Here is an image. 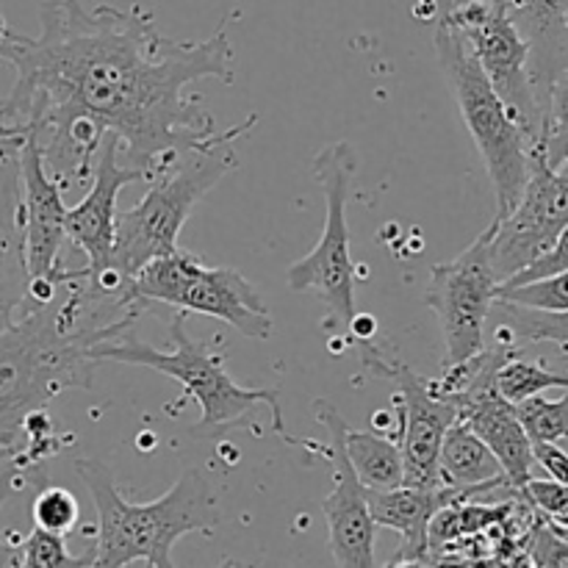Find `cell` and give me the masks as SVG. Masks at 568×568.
<instances>
[{
  "mask_svg": "<svg viewBox=\"0 0 568 568\" xmlns=\"http://www.w3.org/2000/svg\"><path fill=\"white\" fill-rule=\"evenodd\" d=\"M438 477L444 486L460 488L466 499H486L510 488L497 455L486 447L466 419H455L438 453Z\"/></svg>",
  "mask_w": 568,
  "mask_h": 568,
  "instance_id": "cell-18",
  "label": "cell"
},
{
  "mask_svg": "<svg viewBox=\"0 0 568 568\" xmlns=\"http://www.w3.org/2000/svg\"><path fill=\"white\" fill-rule=\"evenodd\" d=\"M358 153L349 142L325 144L314 155V178L325 194V227L316 247L286 270L292 292H316L327 305L325 331L349 327L355 316V264L349 255L347 200Z\"/></svg>",
  "mask_w": 568,
  "mask_h": 568,
  "instance_id": "cell-8",
  "label": "cell"
},
{
  "mask_svg": "<svg viewBox=\"0 0 568 568\" xmlns=\"http://www.w3.org/2000/svg\"><path fill=\"white\" fill-rule=\"evenodd\" d=\"M532 460L547 471L552 480L566 483L568 486V453L560 444H549V442H538L532 444Z\"/></svg>",
  "mask_w": 568,
  "mask_h": 568,
  "instance_id": "cell-31",
  "label": "cell"
},
{
  "mask_svg": "<svg viewBox=\"0 0 568 568\" xmlns=\"http://www.w3.org/2000/svg\"><path fill=\"white\" fill-rule=\"evenodd\" d=\"M136 181H144V175L122 164L120 139L114 133H105L98 159H94L87 197L72 205V209H67L64 222L67 239L87 255V266H83L87 275H98L109 266L111 250H114L116 214H120L116 197H120L122 186Z\"/></svg>",
  "mask_w": 568,
  "mask_h": 568,
  "instance_id": "cell-14",
  "label": "cell"
},
{
  "mask_svg": "<svg viewBox=\"0 0 568 568\" xmlns=\"http://www.w3.org/2000/svg\"><path fill=\"white\" fill-rule=\"evenodd\" d=\"M144 303L172 305L183 314H203L225 322L253 342L272 336V314L261 292L231 266H209L186 250L148 261L131 283Z\"/></svg>",
  "mask_w": 568,
  "mask_h": 568,
  "instance_id": "cell-7",
  "label": "cell"
},
{
  "mask_svg": "<svg viewBox=\"0 0 568 568\" xmlns=\"http://www.w3.org/2000/svg\"><path fill=\"white\" fill-rule=\"evenodd\" d=\"M499 277L491 264L488 227L447 264L430 270L425 305L436 314L444 336L442 366L460 364L486 347V322L497 300Z\"/></svg>",
  "mask_w": 568,
  "mask_h": 568,
  "instance_id": "cell-9",
  "label": "cell"
},
{
  "mask_svg": "<svg viewBox=\"0 0 568 568\" xmlns=\"http://www.w3.org/2000/svg\"><path fill=\"white\" fill-rule=\"evenodd\" d=\"M514 408L532 444L568 442V388L560 399H547L544 394H532V397L516 403Z\"/></svg>",
  "mask_w": 568,
  "mask_h": 568,
  "instance_id": "cell-23",
  "label": "cell"
},
{
  "mask_svg": "<svg viewBox=\"0 0 568 568\" xmlns=\"http://www.w3.org/2000/svg\"><path fill=\"white\" fill-rule=\"evenodd\" d=\"M261 122V114H250L239 125L227 128L220 142L203 150H192L178 159L164 175L150 181L148 194L133 209L116 214L111 270L133 281L148 261L178 250V236L192 216L194 205L239 166L236 144Z\"/></svg>",
  "mask_w": 568,
  "mask_h": 568,
  "instance_id": "cell-5",
  "label": "cell"
},
{
  "mask_svg": "<svg viewBox=\"0 0 568 568\" xmlns=\"http://www.w3.org/2000/svg\"><path fill=\"white\" fill-rule=\"evenodd\" d=\"M361 349V364L377 377L397 383V438L403 449L405 477L403 486L436 488L444 486L438 477V453L449 425L458 419V408L447 399L436 397L430 377H422L403 361H394L375 342H355Z\"/></svg>",
  "mask_w": 568,
  "mask_h": 568,
  "instance_id": "cell-10",
  "label": "cell"
},
{
  "mask_svg": "<svg viewBox=\"0 0 568 568\" xmlns=\"http://www.w3.org/2000/svg\"><path fill=\"white\" fill-rule=\"evenodd\" d=\"M31 514L33 525L59 532V536H70V532L81 530V505H78L75 494L61 486L42 488L33 499Z\"/></svg>",
  "mask_w": 568,
  "mask_h": 568,
  "instance_id": "cell-25",
  "label": "cell"
},
{
  "mask_svg": "<svg viewBox=\"0 0 568 568\" xmlns=\"http://www.w3.org/2000/svg\"><path fill=\"white\" fill-rule=\"evenodd\" d=\"M494 320V342L503 344H549L568 358V311H536L525 305L494 300L491 314Z\"/></svg>",
  "mask_w": 568,
  "mask_h": 568,
  "instance_id": "cell-19",
  "label": "cell"
},
{
  "mask_svg": "<svg viewBox=\"0 0 568 568\" xmlns=\"http://www.w3.org/2000/svg\"><path fill=\"white\" fill-rule=\"evenodd\" d=\"M9 37H11V28L6 26V20L0 17V42H3V39H9Z\"/></svg>",
  "mask_w": 568,
  "mask_h": 568,
  "instance_id": "cell-34",
  "label": "cell"
},
{
  "mask_svg": "<svg viewBox=\"0 0 568 568\" xmlns=\"http://www.w3.org/2000/svg\"><path fill=\"white\" fill-rule=\"evenodd\" d=\"M344 449H347L355 475L366 488L386 491V488L403 486V449L392 436L377 430H353L349 425H344Z\"/></svg>",
  "mask_w": 568,
  "mask_h": 568,
  "instance_id": "cell-20",
  "label": "cell"
},
{
  "mask_svg": "<svg viewBox=\"0 0 568 568\" xmlns=\"http://www.w3.org/2000/svg\"><path fill=\"white\" fill-rule=\"evenodd\" d=\"M22 136H0V331L14 322L28 300L26 227L17 148Z\"/></svg>",
  "mask_w": 568,
  "mask_h": 568,
  "instance_id": "cell-15",
  "label": "cell"
},
{
  "mask_svg": "<svg viewBox=\"0 0 568 568\" xmlns=\"http://www.w3.org/2000/svg\"><path fill=\"white\" fill-rule=\"evenodd\" d=\"M17 453H20V447H3V444H0V469H3V466L9 464Z\"/></svg>",
  "mask_w": 568,
  "mask_h": 568,
  "instance_id": "cell-32",
  "label": "cell"
},
{
  "mask_svg": "<svg viewBox=\"0 0 568 568\" xmlns=\"http://www.w3.org/2000/svg\"><path fill=\"white\" fill-rule=\"evenodd\" d=\"M527 564L568 566V541L560 538L544 519H536L530 536H527Z\"/></svg>",
  "mask_w": 568,
  "mask_h": 568,
  "instance_id": "cell-29",
  "label": "cell"
},
{
  "mask_svg": "<svg viewBox=\"0 0 568 568\" xmlns=\"http://www.w3.org/2000/svg\"><path fill=\"white\" fill-rule=\"evenodd\" d=\"M72 469L87 486L98 514L89 530L94 532V566H175L172 549L183 536L197 532L211 538L220 527V503L203 469H186L175 486L153 503H128L114 471L103 460L78 458Z\"/></svg>",
  "mask_w": 568,
  "mask_h": 568,
  "instance_id": "cell-4",
  "label": "cell"
},
{
  "mask_svg": "<svg viewBox=\"0 0 568 568\" xmlns=\"http://www.w3.org/2000/svg\"><path fill=\"white\" fill-rule=\"evenodd\" d=\"M521 494L527 497V503L536 510H541L547 516V521H558V525H568V486L558 480H530L521 486Z\"/></svg>",
  "mask_w": 568,
  "mask_h": 568,
  "instance_id": "cell-27",
  "label": "cell"
},
{
  "mask_svg": "<svg viewBox=\"0 0 568 568\" xmlns=\"http://www.w3.org/2000/svg\"><path fill=\"white\" fill-rule=\"evenodd\" d=\"M568 225V178L544 161L538 150L530 153V175L525 192L508 216L491 220V264L499 283L508 281L530 261H536L558 233Z\"/></svg>",
  "mask_w": 568,
  "mask_h": 568,
  "instance_id": "cell-11",
  "label": "cell"
},
{
  "mask_svg": "<svg viewBox=\"0 0 568 568\" xmlns=\"http://www.w3.org/2000/svg\"><path fill=\"white\" fill-rule=\"evenodd\" d=\"M67 536L50 532L44 527L33 525V530L26 538L17 541V555L20 566H39V568H70V566H94V544L87 549V555H70L67 549Z\"/></svg>",
  "mask_w": 568,
  "mask_h": 568,
  "instance_id": "cell-24",
  "label": "cell"
},
{
  "mask_svg": "<svg viewBox=\"0 0 568 568\" xmlns=\"http://www.w3.org/2000/svg\"><path fill=\"white\" fill-rule=\"evenodd\" d=\"M170 344L172 349L150 347V344L139 342L133 331H128L120 338H114V342L98 344L92 355L98 364L114 361V364L125 366H144V369H153L159 375H166L181 383L183 397L166 405L164 410L175 416L189 399H194L200 405V422L189 430V436L197 438V442H214V438L225 436V433L236 430V427H247L255 405H266L272 414L275 436H281L286 444H294V447L322 453L320 444L294 438L286 430L281 408V388H244L227 375V338L222 333L209 338L189 336L186 314L178 311L170 325Z\"/></svg>",
  "mask_w": 568,
  "mask_h": 568,
  "instance_id": "cell-3",
  "label": "cell"
},
{
  "mask_svg": "<svg viewBox=\"0 0 568 568\" xmlns=\"http://www.w3.org/2000/svg\"><path fill=\"white\" fill-rule=\"evenodd\" d=\"M497 300L536 311H568V272L519 286H497Z\"/></svg>",
  "mask_w": 568,
  "mask_h": 568,
  "instance_id": "cell-26",
  "label": "cell"
},
{
  "mask_svg": "<svg viewBox=\"0 0 568 568\" xmlns=\"http://www.w3.org/2000/svg\"><path fill=\"white\" fill-rule=\"evenodd\" d=\"M560 272H568V225L558 233L552 244L538 255L536 261L519 270L516 275H510L508 281H503L499 286H519V283H530V281H541V277L549 275H560Z\"/></svg>",
  "mask_w": 568,
  "mask_h": 568,
  "instance_id": "cell-28",
  "label": "cell"
},
{
  "mask_svg": "<svg viewBox=\"0 0 568 568\" xmlns=\"http://www.w3.org/2000/svg\"><path fill=\"white\" fill-rule=\"evenodd\" d=\"M532 150H538L552 170L564 164L568 153V70L560 72L549 83L541 111V128H538V142Z\"/></svg>",
  "mask_w": 568,
  "mask_h": 568,
  "instance_id": "cell-22",
  "label": "cell"
},
{
  "mask_svg": "<svg viewBox=\"0 0 568 568\" xmlns=\"http://www.w3.org/2000/svg\"><path fill=\"white\" fill-rule=\"evenodd\" d=\"M505 6L530 42V81L544 111L549 83L568 70V0H505Z\"/></svg>",
  "mask_w": 568,
  "mask_h": 568,
  "instance_id": "cell-17",
  "label": "cell"
},
{
  "mask_svg": "<svg viewBox=\"0 0 568 568\" xmlns=\"http://www.w3.org/2000/svg\"><path fill=\"white\" fill-rule=\"evenodd\" d=\"M28 469H22L17 464V455L9 460V464L0 469V508L6 505V499L11 497L14 491H20L22 486L28 483ZM0 566H20V555H17V544H11L9 538H0Z\"/></svg>",
  "mask_w": 568,
  "mask_h": 568,
  "instance_id": "cell-30",
  "label": "cell"
},
{
  "mask_svg": "<svg viewBox=\"0 0 568 568\" xmlns=\"http://www.w3.org/2000/svg\"><path fill=\"white\" fill-rule=\"evenodd\" d=\"M0 136H22V131H20V128L0 122Z\"/></svg>",
  "mask_w": 568,
  "mask_h": 568,
  "instance_id": "cell-33",
  "label": "cell"
},
{
  "mask_svg": "<svg viewBox=\"0 0 568 568\" xmlns=\"http://www.w3.org/2000/svg\"><path fill=\"white\" fill-rule=\"evenodd\" d=\"M433 44H436L438 64L458 100L460 116L480 150L488 178H491L494 200H497L494 220H503L514 211L525 192L527 175H530L532 142L521 131L519 122L510 116L503 98L494 92L480 61L475 59L460 33L436 26Z\"/></svg>",
  "mask_w": 568,
  "mask_h": 568,
  "instance_id": "cell-6",
  "label": "cell"
},
{
  "mask_svg": "<svg viewBox=\"0 0 568 568\" xmlns=\"http://www.w3.org/2000/svg\"><path fill=\"white\" fill-rule=\"evenodd\" d=\"M314 416L331 433V447L325 449V458L333 466V491L322 499V514L327 521V547H331L333 564L349 568L377 566V525L369 510V488L355 475L347 449H344L347 419L327 399H316Z\"/></svg>",
  "mask_w": 568,
  "mask_h": 568,
  "instance_id": "cell-12",
  "label": "cell"
},
{
  "mask_svg": "<svg viewBox=\"0 0 568 568\" xmlns=\"http://www.w3.org/2000/svg\"><path fill=\"white\" fill-rule=\"evenodd\" d=\"M20 183H22V227H26V258L28 275L61 281L67 266L61 264V244L67 231L64 189L44 166L39 144L31 133H22L20 148Z\"/></svg>",
  "mask_w": 568,
  "mask_h": 568,
  "instance_id": "cell-13",
  "label": "cell"
},
{
  "mask_svg": "<svg viewBox=\"0 0 568 568\" xmlns=\"http://www.w3.org/2000/svg\"><path fill=\"white\" fill-rule=\"evenodd\" d=\"M494 386L508 403L516 405L547 388H568V369H552L544 361H525L519 353L499 366Z\"/></svg>",
  "mask_w": 568,
  "mask_h": 568,
  "instance_id": "cell-21",
  "label": "cell"
},
{
  "mask_svg": "<svg viewBox=\"0 0 568 568\" xmlns=\"http://www.w3.org/2000/svg\"><path fill=\"white\" fill-rule=\"evenodd\" d=\"M233 14L203 42H175L161 37L142 6L87 9L81 0H48L39 6V37L11 31L0 42V64L17 72L0 122L37 139L78 120L94 122L120 139L122 164L150 183L183 153L225 136L186 87L203 78L233 81Z\"/></svg>",
  "mask_w": 568,
  "mask_h": 568,
  "instance_id": "cell-1",
  "label": "cell"
},
{
  "mask_svg": "<svg viewBox=\"0 0 568 568\" xmlns=\"http://www.w3.org/2000/svg\"><path fill=\"white\" fill-rule=\"evenodd\" d=\"M133 288L109 294L83 270H67L48 303H26L0 331V444L17 447L22 419L50 399L92 392V349L133 331L144 311Z\"/></svg>",
  "mask_w": 568,
  "mask_h": 568,
  "instance_id": "cell-2",
  "label": "cell"
},
{
  "mask_svg": "<svg viewBox=\"0 0 568 568\" xmlns=\"http://www.w3.org/2000/svg\"><path fill=\"white\" fill-rule=\"evenodd\" d=\"M558 172H560V175H564V178H568V153H566L564 164H560V166H558Z\"/></svg>",
  "mask_w": 568,
  "mask_h": 568,
  "instance_id": "cell-35",
  "label": "cell"
},
{
  "mask_svg": "<svg viewBox=\"0 0 568 568\" xmlns=\"http://www.w3.org/2000/svg\"><path fill=\"white\" fill-rule=\"evenodd\" d=\"M466 494L453 486L410 488L397 486L386 491L369 488V510L377 527L394 530L403 544L388 566H433L430 560V521L444 505L460 503Z\"/></svg>",
  "mask_w": 568,
  "mask_h": 568,
  "instance_id": "cell-16",
  "label": "cell"
}]
</instances>
